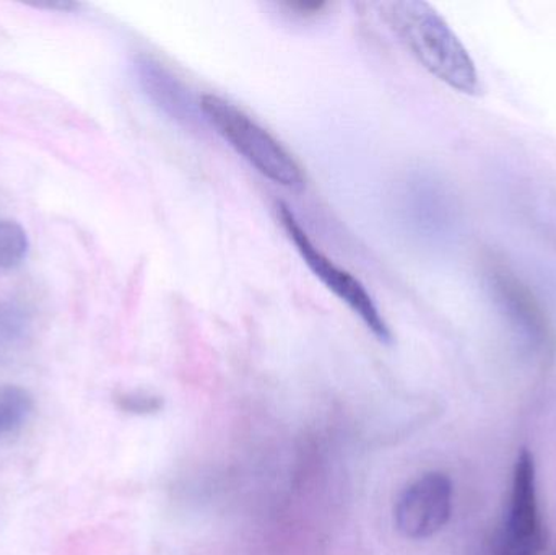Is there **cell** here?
I'll return each instance as SVG.
<instances>
[{"label":"cell","instance_id":"1","mask_svg":"<svg viewBox=\"0 0 556 555\" xmlns=\"http://www.w3.org/2000/svg\"><path fill=\"white\" fill-rule=\"evenodd\" d=\"M382 18L431 75L466 94L482 91L476 62L446 20L421 0L382 3Z\"/></svg>","mask_w":556,"mask_h":555},{"label":"cell","instance_id":"2","mask_svg":"<svg viewBox=\"0 0 556 555\" xmlns=\"http://www.w3.org/2000/svg\"><path fill=\"white\" fill-rule=\"evenodd\" d=\"M199 106L212 127L257 172L293 191L304 188L300 163L250 114L218 94H204Z\"/></svg>","mask_w":556,"mask_h":555},{"label":"cell","instance_id":"3","mask_svg":"<svg viewBox=\"0 0 556 555\" xmlns=\"http://www.w3.org/2000/svg\"><path fill=\"white\" fill-rule=\"evenodd\" d=\"M278 217L281 227L287 231L290 240L296 247L298 253L303 257L314 276L337 297L342 300L355 315L359 316L366 328L381 342H391V329L382 318L381 312L376 306L375 300L358 279L337 266L332 260L326 256L311 240L296 215L285 204L278 205Z\"/></svg>","mask_w":556,"mask_h":555},{"label":"cell","instance_id":"4","mask_svg":"<svg viewBox=\"0 0 556 555\" xmlns=\"http://www.w3.org/2000/svg\"><path fill=\"white\" fill-rule=\"evenodd\" d=\"M545 543L534 456L522 449L513 475L508 517L493 541V555H541Z\"/></svg>","mask_w":556,"mask_h":555},{"label":"cell","instance_id":"5","mask_svg":"<svg viewBox=\"0 0 556 555\" xmlns=\"http://www.w3.org/2000/svg\"><path fill=\"white\" fill-rule=\"evenodd\" d=\"M453 512V484L443 472H427L399 495L394 521L408 540H428L446 527Z\"/></svg>","mask_w":556,"mask_h":555},{"label":"cell","instance_id":"6","mask_svg":"<svg viewBox=\"0 0 556 555\" xmlns=\"http://www.w3.org/2000/svg\"><path fill=\"white\" fill-rule=\"evenodd\" d=\"M493 283H495L496 293L500 302L508 310L509 315L521 325L522 329L542 339L547 336L544 325V316L539 310L538 303L532 299L531 293L521 286L516 277L506 273L505 269L493 270Z\"/></svg>","mask_w":556,"mask_h":555},{"label":"cell","instance_id":"7","mask_svg":"<svg viewBox=\"0 0 556 555\" xmlns=\"http://www.w3.org/2000/svg\"><path fill=\"white\" fill-rule=\"evenodd\" d=\"M35 401L20 387L0 388V439L15 436L28 422Z\"/></svg>","mask_w":556,"mask_h":555},{"label":"cell","instance_id":"8","mask_svg":"<svg viewBox=\"0 0 556 555\" xmlns=\"http://www.w3.org/2000/svg\"><path fill=\"white\" fill-rule=\"evenodd\" d=\"M28 315L18 306H0V362L9 361L28 338Z\"/></svg>","mask_w":556,"mask_h":555},{"label":"cell","instance_id":"9","mask_svg":"<svg viewBox=\"0 0 556 555\" xmlns=\"http://www.w3.org/2000/svg\"><path fill=\"white\" fill-rule=\"evenodd\" d=\"M28 248V237L22 225L12 220H0V270L18 267L25 261Z\"/></svg>","mask_w":556,"mask_h":555},{"label":"cell","instance_id":"10","mask_svg":"<svg viewBox=\"0 0 556 555\" xmlns=\"http://www.w3.org/2000/svg\"><path fill=\"white\" fill-rule=\"evenodd\" d=\"M117 407L132 416H152L163 409V400L146 391H129L116 398Z\"/></svg>","mask_w":556,"mask_h":555},{"label":"cell","instance_id":"11","mask_svg":"<svg viewBox=\"0 0 556 555\" xmlns=\"http://www.w3.org/2000/svg\"><path fill=\"white\" fill-rule=\"evenodd\" d=\"M288 7H290L291 10H294V12L301 13V15H304V13H311V15H314V13H319L320 10L326 7V3H288Z\"/></svg>","mask_w":556,"mask_h":555}]
</instances>
